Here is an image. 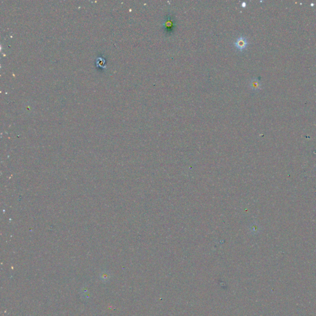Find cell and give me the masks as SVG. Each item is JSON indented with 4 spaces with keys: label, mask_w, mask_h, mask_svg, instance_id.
<instances>
[{
    "label": "cell",
    "mask_w": 316,
    "mask_h": 316,
    "mask_svg": "<svg viewBox=\"0 0 316 316\" xmlns=\"http://www.w3.org/2000/svg\"><path fill=\"white\" fill-rule=\"evenodd\" d=\"M175 17L171 13L166 14L162 24V29L166 35H172L176 27Z\"/></svg>",
    "instance_id": "6da1fadb"
},
{
    "label": "cell",
    "mask_w": 316,
    "mask_h": 316,
    "mask_svg": "<svg viewBox=\"0 0 316 316\" xmlns=\"http://www.w3.org/2000/svg\"><path fill=\"white\" fill-rule=\"evenodd\" d=\"M248 42L247 39L241 36L239 38H238L236 40V42L234 43V45L235 48L238 50L239 52H243L246 48L248 46Z\"/></svg>",
    "instance_id": "7a4b0ae2"
},
{
    "label": "cell",
    "mask_w": 316,
    "mask_h": 316,
    "mask_svg": "<svg viewBox=\"0 0 316 316\" xmlns=\"http://www.w3.org/2000/svg\"><path fill=\"white\" fill-rule=\"evenodd\" d=\"M249 86L253 91H258L261 89V81L258 78H253L249 83Z\"/></svg>",
    "instance_id": "3957f363"
},
{
    "label": "cell",
    "mask_w": 316,
    "mask_h": 316,
    "mask_svg": "<svg viewBox=\"0 0 316 316\" xmlns=\"http://www.w3.org/2000/svg\"><path fill=\"white\" fill-rule=\"evenodd\" d=\"M246 6V3L245 2H243L242 4H241V6H242L243 8H245Z\"/></svg>",
    "instance_id": "277c9868"
}]
</instances>
